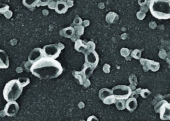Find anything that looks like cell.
Wrapping results in <instances>:
<instances>
[{
	"instance_id": "obj_1",
	"label": "cell",
	"mask_w": 170,
	"mask_h": 121,
	"mask_svg": "<svg viewBox=\"0 0 170 121\" xmlns=\"http://www.w3.org/2000/svg\"><path fill=\"white\" fill-rule=\"evenodd\" d=\"M63 67L56 59L43 57L32 64L31 72L40 80H50L60 76Z\"/></svg>"
},
{
	"instance_id": "obj_2",
	"label": "cell",
	"mask_w": 170,
	"mask_h": 121,
	"mask_svg": "<svg viewBox=\"0 0 170 121\" xmlns=\"http://www.w3.org/2000/svg\"><path fill=\"white\" fill-rule=\"evenodd\" d=\"M148 7L155 18L164 20L170 19V0H150Z\"/></svg>"
},
{
	"instance_id": "obj_3",
	"label": "cell",
	"mask_w": 170,
	"mask_h": 121,
	"mask_svg": "<svg viewBox=\"0 0 170 121\" xmlns=\"http://www.w3.org/2000/svg\"><path fill=\"white\" fill-rule=\"evenodd\" d=\"M23 88L17 79H13L6 84L4 88L3 95L6 101H16L20 97Z\"/></svg>"
},
{
	"instance_id": "obj_4",
	"label": "cell",
	"mask_w": 170,
	"mask_h": 121,
	"mask_svg": "<svg viewBox=\"0 0 170 121\" xmlns=\"http://www.w3.org/2000/svg\"><path fill=\"white\" fill-rule=\"evenodd\" d=\"M113 94L117 100H127L131 96L132 90L129 86L119 85L112 88Z\"/></svg>"
},
{
	"instance_id": "obj_5",
	"label": "cell",
	"mask_w": 170,
	"mask_h": 121,
	"mask_svg": "<svg viewBox=\"0 0 170 121\" xmlns=\"http://www.w3.org/2000/svg\"><path fill=\"white\" fill-rule=\"evenodd\" d=\"M156 113H160V117L162 120H170V103L163 100L158 103L155 106Z\"/></svg>"
},
{
	"instance_id": "obj_6",
	"label": "cell",
	"mask_w": 170,
	"mask_h": 121,
	"mask_svg": "<svg viewBox=\"0 0 170 121\" xmlns=\"http://www.w3.org/2000/svg\"><path fill=\"white\" fill-rule=\"evenodd\" d=\"M44 57L56 59L61 53V50L58 44H51L44 46L43 49Z\"/></svg>"
},
{
	"instance_id": "obj_7",
	"label": "cell",
	"mask_w": 170,
	"mask_h": 121,
	"mask_svg": "<svg viewBox=\"0 0 170 121\" xmlns=\"http://www.w3.org/2000/svg\"><path fill=\"white\" fill-rule=\"evenodd\" d=\"M84 54L85 62L92 65L94 69L97 67L99 61L98 54L95 50L87 51Z\"/></svg>"
},
{
	"instance_id": "obj_8",
	"label": "cell",
	"mask_w": 170,
	"mask_h": 121,
	"mask_svg": "<svg viewBox=\"0 0 170 121\" xmlns=\"http://www.w3.org/2000/svg\"><path fill=\"white\" fill-rule=\"evenodd\" d=\"M20 110V106L18 103L15 101L8 102L6 104L4 111L6 116L10 117L17 116Z\"/></svg>"
},
{
	"instance_id": "obj_9",
	"label": "cell",
	"mask_w": 170,
	"mask_h": 121,
	"mask_svg": "<svg viewBox=\"0 0 170 121\" xmlns=\"http://www.w3.org/2000/svg\"><path fill=\"white\" fill-rule=\"evenodd\" d=\"M44 57L43 49L40 47H37L31 51L28 56V61L34 63Z\"/></svg>"
},
{
	"instance_id": "obj_10",
	"label": "cell",
	"mask_w": 170,
	"mask_h": 121,
	"mask_svg": "<svg viewBox=\"0 0 170 121\" xmlns=\"http://www.w3.org/2000/svg\"><path fill=\"white\" fill-rule=\"evenodd\" d=\"M0 68L7 69L10 65L9 56L5 51L0 50Z\"/></svg>"
},
{
	"instance_id": "obj_11",
	"label": "cell",
	"mask_w": 170,
	"mask_h": 121,
	"mask_svg": "<svg viewBox=\"0 0 170 121\" xmlns=\"http://www.w3.org/2000/svg\"><path fill=\"white\" fill-rule=\"evenodd\" d=\"M68 8L69 7L66 2L60 0L56 2V6L55 11L59 14H64L68 11Z\"/></svg>"
},
{
	"instance_id": "obj_12",
	"label": "cell",
	"mask_w": 170,
	"mask_h": 121,
	"mask_svg": "<svg viewBox=\"0 0 170 121\" xmlns=\"http://www.w3.org/2000/svg\"><path fill=\"white\" fill-rule=\"evenodd\" d=\"M74 49L77 51L84 54L87 51V44L85 41L79 39L75 42Z\"/></svg>"
},
{
	"instance_id": "obj_13",
	"label": "cell",
	"mask_w": 170,
	"mask_h": 121,
	"mask_svg": "<svg viewBox=\"0 0 170 121\" xmlns=\"http://www.w3.org/2000/svg\"><path fill=\"white\" fill-rule=\"evenodd\" d=\"M138 107V102L135 98H129L126 101V108L127 110L133 112L137 109Z\"/></svg>"
},
{
	"instance_id": "obj_14",
	"label": "cell",
	"mask_w": 170,
	"mask_h": 121,
	"mask_svg": "<svg viewBox=\"0 0 170 121\" xmlns=\"http://www.w3.org/2000/svg\"><path fill=\"white\" fill-rule=\"evenodd\" d=\"M60 35L68 39H71L75 34V30L72 26L67 27L60 32Z\"/></svg>"
},
{
	"instance_id": "obj_15",
	"label": "cell",
	"mask_w": 170,
	"mask_h": 121,
	"mask_svg": "<svg viewBox=\"0 0 170 121\" xmlns=\"http://www.w3.org/2000/svg\"><path fill=\"white\" fill-rule=\"evenodd\" d=\"M160 67V64L159 62L152 61V60H149V59H147L146 64L143 65L144 68L146 67L148 70H151L153 72H156L159 70Z\"/></svg>"
},
{
	"instance_id": "obj_16",
	"label": "cell",
	"mask_w": 170,
	"mask_h": 121,
	"mask_svg": "<svg viewBox=\"0 0 170 121\" xmlns=\"http://www.w3.org/2000/svg\"><path fill=\"white\" fill-rule=\"evenodd\" d=\"M72 74L75 77V79L78 81L79 84L81 85H83L84 81L87 79L86 77L85 76V74H84L83 72L82 71H78L73 70L72 72Z\"/></svg>"
},
{
	"instance_id": "obj_17",
	"label": "cell",
	"mask_w": 170,
	"mask_h": 121,
	"mask_svg": "<svg viewBox=\"0 0 170 121\" xmlns=\"http://www.w3.org/2000/svg\"><path fill=\"white\" fill-rule=\"evenodd\" d=\"M94 69L92 65L85 62L83 65V68L81 71L85 74L87 78H89L92 76Z\"/></svg>"
},
{
	"instance_id": "obj_18",
	"label": "cell",
	"mask_w": 170,
	"mask_h": 121,
	"mask_svg": "<svg viewBox=\"0 0 170 121\" xmlns=\"http://www.w3.org/2000/svg\"><path fill=\"white\" fill-rule=\"evenodd\" d=\"M113 93L112 89H108L106 88H103L101 89L99 91L98 96L100 99L103 101V100L107 97L108 96L113 95Z\"/></svg>"
},
{
	"instance_id": "obj_19",
	"label": "cell",
	"mask_w": 170,
	"mask_h": 121,
	"mask_svg": "<svg viewBox=\"0 0 170 121\" xmlns=\"http://www.w3.org/2000/svg\"><path fill=\"white\" fill-rule=\"evenodd\" d=\"M39 1L40 0H22V4L27 8H32L37 6L39 7Z\"/></svg>"
},
{
	"instance_id": "obj_20",
	"label": "cell",
	"mask_w": 170,
	"mask_h": 121,
	"mask_svg": "<svg viewBox=\"0 0 170 121\" xmlns=\"http://www.w3.org/2000/svg\"><path fill=\"white\" fill-rule=\"evenodd\" d=\"M117 18H118V15L114 12H109L106 17V21L109 24H113Z\"/></svg>"
},
{
	"instance_id": "obj_21",
	"label": "cell",
	"mask_w": 170,
	"mask_h": 121,
	"mask_svg": "<svg viewBox=\"0 0 170 121\" xmlns=\"http://www.w3.org/2000/svg\"><path fill=\"white\" fill-rule=\"evenodd\" d=\"M117 101V100L115 96H114V94H113V95L108 96L102 101L104 104L111 105L113 104H115Z\"/></svg>"
},
{
	"instance_id": "obj_22",
	"label": "cell",
	"mask_w": 170,
	"mask_h": 121,
	"mask_svg": "<svg viewBox=\"0 0 170 121\" xmlns=\"http://www.w3.org/2000/svg\"><path fill=\"white\" fill-rule=\"evenodd\" d=\"M115 104L116 107L119 110H123L126 108L125 100H118Z\"/></svg>"
},
{
	"instance_id": "obj_23",
	"label": "cell",
	"mask_w": 170,
	"mask_h": 121,
	"mask_svg": "<svg viewBox=\"0 0 170 121\" xmlns=\"http://www.w3.org/2000/svg\"><path fill=\"white\" fill-rule=\"evenodd\" d=\"M74 27L75 30V33L78 36H81L84 32V27L83 25H75Z\"/></svg>"
},
{
	"instance_id": "obj_24",
	"label": "cell",
	"mask_w": 170,
	"mask_h": 121,
	"mask_svg": "<svg viewBox=\"0 0 170 121\" xmlns=\"http://www.w3.org/2000/svg\"><path fill=\"white\" fill-rule=\"evenodd\" d=\"M19 83L22 87H25L30 83V79L27 77H19L18 78Z\"/></svg>"
},
{
	"instance_id": "obj_25",
	"label": "cell",
	"mask_w": 170,
	"mask_h": 121,
	"mask_svg": "<svg viewBox=\"0 0 170 121\" xmlns=\"http://www.w3.org/2000/svg\"><path fill=\"white\" fill-rule=\"evenodd\" d=\"M141 51L139 49H135L131 52V56L135 59H140L141 57Z\"/></svg>"
},
{
	"instance_id": "obj_26",
	"label": "cell",
	"mask_w": 170,
	"mask_h": 121,
	"mask_svg": "<svg viewBox=\"0 0 170 121\" xmlns=\"http://www.w3.org/2000/svg\"><path fill=\"white\" fill-rule=\"evenodd\" d=\"M129 81L130 84L131 85H133L135 86H136L137 85V83H138L137 78L136 76L134 74H131L129 76Z\"/></svg>"
},
{
	"instance_id": "obj_27",
	"label": "cell",
	"mask_w": 170,
	"mask_h": 121,
	"mask_svg": "<svg viewBox=\"0 0 170 121\" xmlns=\"http://www.w3.org/2000/svg\"><path fill=\"white\" fill-rule=\"evenodd\" d=\"M32 62H30V61H26V62H24L23 63V64H24V70L26 71V72H31V67H32Z\"/></svg>"
},
{
	"instance_id": "obj_28",
	"label": "cell",
	"mask_w": 170,
	"mask_h": 121,
	"mask_svg": "<svg viewBox=\"0 0 170 121\" xmlns=\"http://www.w3.org/2000/svg\"><path fill=\"white\" fill-rule=\"evenodd\" d=\"M82 23H83V21H82L81 18H80V17L77 16L73 20L72 25V27H74L75 25H82Z\"/></svg>"
},
{
	"instance_id": "obj_29",
	"label": "cell",
	"mask_w": 170,
	"mask_h": 121,
	"mask_svg": "<svg viewBox=\"0 0 170 121\" xmlns=\"http://www.w3.org/2000/svg\"><path fill=\"white\" fill-rule=\"evenodd\" d=\"M151 94V92H150L148 89H142L141 93H140V95L143 98H147L149 97Z\"/></svg>"
},
{
	"instance_id": "obj_30",
	"label": "cell",
	"mask_w": 170,
	"mask_h": 121,
	"mask_svg": "<svg viewBox=\"0 0 170 121\" xmlns=\"http://www.w3.org/2000/svg\"><path fill=\"white\" fill-rule=\"evenodd\" d=\"M130 51L129 49H127V48H122L120 50V54H121V56H122L123 57H126L129 56Z\"/></svg>"
},
{
	"instance_id": "obj_31",
	"label": "cell",
	"mask_w": 170,
	"mask_h": 121,
	"mask_svg": "<svg viewBox=\"0 0 170 121\" xmlns=\"http://www.w3.org/2000/svg\"><path fill=\"white\" fill-rule=\"evenodd\" d=\"M87 51H91V50H95L96 48V44L94 42L92 41H89L87 42Z\"/></svg>"
},
{
	"instance_id": "obj_32",
	"label": "cell",
	"mask_w": 170,
	"mask_h": 121,
	"mask_svg": "<svg viewBox=\"0 0 170 121\" xmlns=\"http://www.w3.org/2000/svg\"><path fill=\"white\" fill-rule=\"evenodd\" d=\"M3 6H2V5H1V8H0V13L4 14L6 12H7V11L9 10L10 7H9V6L7 4H3Z\"/></svg>"
},
{
	"instance_id": "obj_33",
	"label": "cell",
	"mask_w": 170,
	"mask_h": 121,
	"mask_svg": "<svg viewBox=\"0 0 170 121\" xmlns=\"http://www.w3.org/2000/svg\"><path fill=\"white\" fill-rule=\"evenodd\" d=\"M146 16V12H143L141 10L137 13V18L139 20H143Z\"/></svg>"
},
{
	"instance_id": "obj_34",
	"label": "cell",
	"mask_w": 170,
	"mask_h": 121,
	"mask_svg": "<svg viewBox=\"0 0 170 121\" xmlns=\"http://www.w3.org/2000/svg\"><path fill=\"white\" fill-rule=\"evenodd\" d=\"M141 90L142 89L141 88H139V89H137L136 90L132 91V94H131V97H132L135 98L137 99L139 97V95L140 94Z\"/></svg>"
},
{
	"instance_id": "obj_35",
	"label": "cell",
	"mask_w": 170,
	"mask_h": 121,
	"mask_svg": "<svg viewBox=\"0 0 170 121\" xmlns=\"http://www.w3.org/2000/svg\"><path fill=\"white\" fill-rule=\"evenodd\" d=\"M53 0H40L39 1V6H46L50 2L53 1Z\"/></svg>"
},
{
	"instance_id": "obj_36",
	"label": "cell",
	"mask_w": 170,
	"mask_h": 121,
	"mask_svg": "<svg viewBox=\"0 0 170 121\" xmlns=\"http://www.w3.org/2000/svg\"><path fill=\"white\" fill-rule=\"evenodd\" d=\"M103 71L105 73H108L110 72V65L109 64H107V63L104 64V65L103 67Z\"/></svg>"
},
{
	"instance_id": "obj_37",
	"label": "cell",
	"mask_w": 170,
	"mask_h": 121,
	"mask_svg": "<svg viewBox=\"0 0 170 121\" xmlns=\"http://www.w3.org/2000/svg\"><path fill=\"white\" fill-rule=\"evenodd\" d=\"M48 7L51 10H55L56 6V2L55 1H53L51 2H50L48 4Z\"/></svg>"
},
{
	"instance_id": "obj_38",
	"label": "cell",
	"mask_w": 170,
	"mask_h": 121,
	"mask_svg": "<svg viewBox=\"0 0 170 121\" xmlns=\"http://www.w3.org/2000/svg\"><path fill=\"white\" fill-rule=\"evenodd\" d=\"M149 0H138V3L141 7L148 5Z\"/></svg>"
},
{
	"instance_id": "obj_39",
	"label": "cell",
	"mask_w": 170,
	"mask_h": 121,
	"mask_svg": "<svg viewBox=\"0 0 170 121\" xmlns=\"http://www.w3.org/2000/svg\"><path fill=\"white\" fill-rule=\"evenodd\" d=\"M4 15H5V17L7 18V19H10L11 18V17H12L13 15V12L9 10L8 11H7V12H6L4 14Z\"/></svg>"
},
{
	"instance_id": "obj_40",
	"label": "cell",
	"mask_w": 170,
	"mask_h": 121,
	"mask_svg": "<svg viewBox=\"0 0 170 121\" xmlns=\"http://www.w3.org/2000/svg\"><path fill=\"white\" fill-rule=\"evenodd\" d=\"M90 85H91L90 81L89 80V78H87L84 81V82L83 84V86L85 88H88L90 86Z\"/></svg>"
},
{
	"instance_id": "obj_41",
	"label": "cell",
	"mask_w": 170,
	"mask_h": 121,
	"mask_svg": "<svg viewBox=\"0 0 170 121\" xmlns=\"http://www.w3.org/2000/svg\"><path fill=\"white\" fill-rule=\"evenodd\" d=\"M71 40L73 42H75L77 40H78L79 39H80V37L78 36V35H77L76 34H75L74 35H73V37L71 38Z\"/></svg>"
},
{
	"instance_id": "obj_42",
	"label": "cell",
	"mask_w": 170,
	"mask_h": 121,
	"mask_svg": "<svg viewBox=\"0 0 170 121\" xmlns=\"http://www.w3.org/2000/svg\"><path fill=\"white\" fill-rule=\"evenodd\" d=\"M93 120H94V121H98V119H97L95 116H94V115L90 116V117L87 119V121H93Z\"/></svg>"
},
{
	"instance_id": "obj_43",
	"label": "cell",
	"mask_w": 170,
	"mask_h": 121,
	"mask_svg": "<svg viewBox=\"0 0 170 121\" xmlns=\"http://www.w3.org/2000/svg\"><path fill=\"white\" fill-rule=\"evenodd\" d=\"M82 24H83V25L84 27H88L90 25V22H89V20H84Z\"/></svg>"
},
{
	"instance_id": "obj_44",
	"label": "cell",
	"mask_w": 170,
	"mask_h": 121,
	"mask_svg": "<svg viewBox=\"0 0 170 121\" xmlns=\"http://www.w3.org/2000/svg\"><path fill=\"white\" fill-rule=\"evenodd\" d=\"M66 3L67 4V5H68L69 8H71V7H72L73 5H74V4H73V1H72V0H68Z\"/></svg>"
},
{
	"instance_id": "obj_45",
	"label": "cell",
	"mask_w": 170,
	"mask_h": 121,
	"mask_svg": "<svg viewBox=\"0 0 170 121\" xmlns=\"http://www.w3.org/2000/svg\"><path fill=\"white\" fill-rule=\"evenodd\" d=\"M16 72L18 73H20L22 72L23 70H24V69L22 67H18L16 69Z\"/></svg>"
},
{
	"instance_id": "obj_46",
	"label": "cell",
	"mask_w": 170,
	"mask_h": 121,
	"mask_svg": "<svg viewBox=\"0 0 170 121\" xmlns=\"http://www.w3.org/2000/svg\"><path fill=\"white\" fill-rule=\"evenodd\" d=\"M58 45L61 50H63V49L65 48V46L63 45V44H61L60 42H59L58 44Z\"/></svg>"
},
{
	"instance_id": "obj_47",
	"label": "cell",
	"mask_w": 170,
	"mask_h": 121,
	"mask_svg": "<svg viewBox=\"0 0 170 121\" xmlns=\"http://www.w3.org/2000/svg\"><path fill=\"white\" fill-rule=\"evenodd\" d=\"M78 106L79 108L82 109V108L84 107L85 105H84V103L82 102H80L78 104Z\"/></svg>"
},
{
	"instance_id": "obj_48",
	"label": "cell",
	"mask_w": 170,
	"mask_h": 121,
	"mask_svg": "<svg viewBox=\"0 0 170 121\" xmlns=\"http://www.w3.org/2000/svg\"><path fill=\"white\" fill-rule=\"evenodd\" d=\"M60 1H65V2H66V1H67L68 0H60Z\"/></svg>"
}]
</instances>
